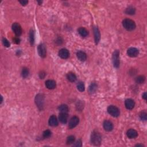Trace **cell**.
<instances>
[{
  "label": "cell",
  "mask_w": 147,
  "mask_h": 147,
  "mask_svg": "<svg viewBox=\"0 0 147 147\" xmlns=\"http://www.w3.org/2000/svg\"><path fill=\"white\" fill-rule=\"evenodd\" d=\"M21 75L24 78H26L29 75V70L27 68H24L22 70V73H21Z\"/></svg>",
  "instance_id": "obj_28"
},
{
  "label": "cell",
  "mask_w": 147,
  "mask_h": 147,
  "mask_svg": "<svg viewBox=\"0 0 147 147\" xmlns=\"http://www.w3.org/2000/svg\"><path fill=\"white\" fill-rule=\"evenodd\" d=\"M59 120L60 122L62 124H66L68 120V114L67 113H60L59 116Z\"/></svg>",
  "instance_id": "obj_17"
},
{
  "label": "cell",
  "mask_w": 147,
  "mask_h": 147,
  "mask_svg": "<svg viewBox=\"0 0 147 147\" xmlns=\"http://www.w3.org/2000/svg\"><path fill=\"white\" fill-rule=\"evenodd\" d=\"M104 128L106 131H108V132H110L113 130V125L112 124V122L110 121L106 120L104 122Z\"/></svg>",
  "instance_id": "obj_11"
},
{
  "label": "cell",
  "mask_w": 147,
  "mask_h": 147,
  "mask_svg": "<svg viewBox=\"0 0 147 147\" xmlns=\"http://www.w3.org/2000/svg\"><path fill=\"white\" fill-rule=\"evenodd\" d=\"M75 138L74 136H70L67 137V141H66V142H67V144L68 145H70L71 144H73V143L75 142Z\"/></svg>",
  "instance_id": "obj_27"
},
{
  "label": "cell",
  "mask_w": 147,
  "mask_h": 147,
  "mask_svg": "<svg viewBox=\"0 0 147 147\" xmlns=\"http://www.w3.org/2000/svg\"><path fill=\"white\" fill-rule=\"evenodd\" d=\"M135 12H136L135 8H133V7H132V6H129V8H128L127 9H126L125 13L128 14V15H134Z\"/></svg>",
  "instance_id": "obj_23"
},
{
  "label": "cell",
  "mask_w": 147,
  "mask_h": 147,
  "mask_svg": "<svg viewBox=\"0 0 147 147\" xmlns=\"http://www.w3.org/2000/svg\"><path fill=\"white\" fill-rule=\"evenodd\" d=\"M69 55H70L69 51L67 50V49L63 48V49H61V50L59 51V56L61 57V58L64 59H67L68 57H69Z\"/></svg>",
  "instance_id": "obj_10"
},
{
  "label": "cell",
  "mask_w": 147,
  "mask_h": 147,
  "mask_svg": "<svg viewBox=\"0 0 147 147\" xmlns=\"http://www.w3.org/2000/svg\"><path fill=\"white\" fill-rule=\"evenodd\" d=\"M19 2H20L22 5H24H24H26L28 3V1H19Z\"/></svg>",
  "instance_id": "obj_34"
},
{
  "label": "cell",
  "mask_w": 147,
  "mask_h": 147,
  "mask_svg": "<svg viewBox=\"0 0 147 147\" xmlns=\"http://www.w3.org/2000/svg\"><path fill=\"white\" fill-rule=\"evenodd\" d=\"M136 146V147H139V146L144 147V145H143V144H137Z\"/></svg>",
  "instance_id": "obj_37"
},
{
  "label": "cell",
  "mask_w": 147,
  "mask_h": 147,
  "mask_svg": "<svg viewBox=\"0 0 147 147\" xmlns=\"http://www.w3.org/2000/svg\"><path fill=\"white\" fill-rule=\"evenodd\" d=\"M44 138H49L51 136V132L50 130H46L43 132V134Z\"/></svg>",
  "instance_id": "obj_30"
},
{
  "label": "cell",
  "mask_w": 147,
  "mask_h": 147,
  "mask_svg": "<svg viewBox=\"0 0 147 147\" xmlns=\"http://www.w3.org/2000/svg\"><path fill=\"white\" fill-rule=\"evenodd\" d=\"M56 82L54 80H47L45 82V86L48 89H54L56 87Z\"/></svg>",
  "instance_id": "obj_16"
},
{
  "label": "cell",
  "mask_w": 147,
  "mask_h": 147,
  "mask_svg": "<svg viewBox=\"0 0 147 147\" xmlns=\"http://www.w3.org/2000/svg\"><path fill=\"white\" fill-rule=\"evenodd\" d=\"M78 32L79 35L83 37H86L87 35H88V31H87L86 29H85V28L83 27H80L78 29Z\"/></svg>",
  "instance_id": "obj_19"
},
{
  "label": "cell",
  "mask_w": 147,
  "mask_h": 147,
  "mask_svg": "<svg viewBox=\"0 0 147 147\" xmlns=\"http://www.w3.org/2000/svg\"><path fill=\"white\" fill-rule=\"evenodd\" d=\"M67 78L68 79V80H69V81H70L71 82H75V80H76V75H75V74H74L73 73H68L67 75Z\"/></svg>",
  "instance_id": "obj_20"
},
{
  "label": "cell",
  "mask_w": 147,
  "mask_h": 147,
  "mask_svg": "<svg viewBox=\"0 0 147 147\" xmlns=\"http://www.w3.org/2000/svg\"><path fill=\"white\" fill-rule=\"evenodd\" d=\"M82 141L80 140H78V141H76V143H75V144H74L73 146L74 147H82Z\"/></svg>",
  "instance_id": "obj_32"
},
{
  "label": "cell",
  "mask_w": 147,
  "mask_h": 147,
  "mask_svg": "<svg viewBox=\"0 0 147 147\" xmlns=\"http://www.w3.org/2000/svg\"><path fill=\"white\" fill-rule=\"evenodd\" d=\"M45 76V73L44 72V71H41L39 74V76L41 79H43Z\"/></svg>",
  "instance_id": "obj_33"
},
{
  "label": "cell",
  "mask_w": 147,
  "mask_h": 147,
  "mask_svg": "<svg viewBox=\"0 0 147 147\" xmlns=\"http://www.w3.org/2000/svg\"><path fill=\"white\" fill-rule=\"evenodd\" d=\"M79 118L76 116H74L72 118L70 119L69 121V127L70 129H73L74 128L76 127L79 124Z\"/></svg>",
  "instance_id": "obj_8"
},
{
  "label": "cell",
  "mask_w": 147,
  "mask_h": 147,
  "mask_svg": "<svg viewBox=\"0 0 147 147\" xmlns=\"http://www.w3.org/2000/svg\"><path fill=\"white\" fill-rule=\"evenodd\" d=\"M143 98L145 99V100H146L147 99V92H144V93L143 94Z\"/></svg>",
  "instance_id": "obj_36"
},
{
  "label": "cell",
  "mask_w": 147,
  "mask_h": 147,
  "mask_svg": "<svg viewBox=\"0 0 147 147\" xmlns=\"http://www.w3.org/2000/svg\"><path fill=\"white\" fill-rule=\"evenodd\" d=\"M97 89V85H96L95 83H92L90 85V86H89V91L90 92V93L92 94L96 92Z\"/></svg>",
  "instance_id": "obj_22"
},
{
  "label": "cell",
  "mask_w": 147,
  "mask_h": 147,
  "mask_svg": "<svg viewBox=\"0 0 147 147\" xmlns=\"http://www.w3.org/2000/svg\"><path fill=\"white\" fill-rule=\"evenodd\" d=\"M2 43L3 45L6 47H10V43L6 38H2Z\"/></svg>",
  "instance_id": "obj_31"
},
{
  "label": "cell",
  "mask_w": 147,
  "mask_h": 147,
  "mask_svg": "<svg viewBox=\"0 0 147 147\" xmlns=\"http://www.w3.org/2000/svg\"><path fill=\"white\" fill-rule=\"evenodd\" d=\"M91 142L94 146H100L102 142V137L100 133L97 131H94L91 135Z\"/></svg>",
  "instance_id": "obj_1"
},
{
  "label": "cell",
  "mask_w": 147,
  "mask_h": 147,
  "mask_svg": "<svg viewBox=\"0 0 147 147\" xmlns=\"http://www.w3.org/2000/svg\"><path fill=\"white\" fill-rule=\"evenodd\" d=\"M122 25L127 31H132L136 28V24L133 21L129 18H126L122 21Z\"/></svg>",
  "instance_id": "obj_2"
},
{
  "label": "cell",
  "mask_w": 147,
  "mask_h": 147,
  "mask_svg": "<svg viewBox=\"0 0 147 147\" xmlns=\"http://www.w3.org/2000/svg\"><path fill=\"white\" fill-rule=\"evenodd\" d=\"M59 110L60 113H67L69 111V108L66 105H61L59 107Z\"/></svg>",
  "instance_id": "obj_21"
},
{
  "label": "cell",
  "mask_w": 147,
  "mask_h": 147,
  "mask_svg": "<svg viewBox=\"0 0 147 147\" xmlns=\"http://www.w3.org/2000/svg\"><path fill=\"white\" fill-rule=\"evenodd\" d=\"M44 97L43 94H38L36 96L35 103L37 106L40 110H42L44 105Z\"/></svg>",
  "instance_id": "obj_3"
},
{
  "label": "cell",
  "mask_w": 147,
  "mask_h": 147,
  "mask_svg": "<svg viewBox=\"0 0 147 147\" xmlns=\"http://www.w3.org/2000/svg\"><path fill=\"white\" fill-rule=\"evenodd\" d=\"M140 118L141 120L146 121L147 119V114L146 111H142L140 114Z\"/></svg>",
  "instance_id": "obj_29"
},
{
  "label": "cell",
  "mask_w": 147,
  "mask_h": 147,
  "mask_svg": "<svg viewBox=\"0 0 147 147\" xmlns=\"http://www.w3.org/2000/svg\"><path fill=\"white\" fill-rule=\"evenodd\" d=\"M94 38H95V42L97 44L99 43L101 38L100 32H99L98 27H95L94 28Z\"/></svg>",
  "instance_id": "obj_14"
},
{
  "label": "cell",
  "mask_w": 147,
  "mask_h": 147,
  "mask_svg": "<svg viewBox=\"0 0 147 147\" xmlns=\"http://www.w3.org/2000/svg\"><path fill=\"white\" fill-rule=\"evenodd\" d=\"M29 41L31 45H34V41H35V33L34 30L31 29L29 33Z\"/></svg>",
  "instance_id": "obj_24"
},
{
  "label": "cell",
  "mask_w": 147,
  "mask_h": 147,
  "mask_svg": "<svg viewBox=\"0 0 147 147\" xmlns=\"http://www.w3.org/2000/svg\"><path fill=\"white\" fill-rule=\"evenodd\" d=\"M78 59L81 62H85L87 59V55L86 53L83 51H78L76 54Z\"/></svg>",
  "instance_id": "obj_18"
},
{
  "label": "cell",
  "mask_w": 147,
  "mask_h": 147,
  "mask_svg": "<svg viewBox=\"0 0 147 147\" xmlns=\"http://www.w3.org/2000/svg\"><path fill=\"white\" fill-rule=\"evenodd\" d=\"M12 29L17 36H20L22 34V28L21 25L17 22H15L12 25Z\"/></svg>",
  "instance_id": "obj_6"
},
{
  "label": "cell",
  "mask_w": 147,
  "mask_h": 147,
  "mask_svg": "<svg viewBox=\"0 0 147 147\" xmlns=\"http://www.w3.org/2000/svg\"><path fill=\"white\" fill-rule=\"evenodd\" d=\"M145 80H146V77L143 75H140V76H137L135 79L136 83L139 84L143 83L145 82Z\"/></svg>",
  "instance_id": "obj_25"
},
{
  "label": "cell",
  "mask_w": 147,
  "mask_h": 147,
  "mask_svg": "<svg viewBox=\"0 0 147 147\" xmlns=\"http://www.w3.org/2000/svg\"><path fill=\"white\" fill-rule=\"evenodd\" d=\"M113 65L115 67L118 68L120 66V52L118 50H116L114 52L113 54Z\"/></svg>",
  "instance_id": "obj_5"
},
{
  "label": "cell",
  "mask_w": 147,
  "mask_h": 147,
  "mask_svg": "<svg viewBox=\"0 0 147 147\" xmlns=\"http://www.w3.org/2000/svg\"><path fill=\"white\" fill-rule=\"evenodd\" d=\"M49 125L51 127H56L58 125V121L57 120V118L55 115H52L50 117V119H49L48 121Z\"/></svg>",
  "instance_id": "obj_15"
},
{
  "label": "cell",
  "mask_w": 147,
  "mask_h": 147,
  "mask_svg": "<svg viewBox=\"0 0 147 147\" xmlns=\"http://www.w3.org/2000/svg\"><path fill=\"white\" fill-rule=\"evenodd\" d=\"M127 54L129 55V56L132 57H135L137 56V55H139V51L137 48H133V47H131L129 48L127 51Z\"/></svg>",
  "instance_id": "obj_9"
},
{
  "label": "cell",
  "mask_w": 147,
  "mask_h": 147,
  "mask_svg": "<svg viewBox=\"0 0 147 147\" xmlns=\"http://www.w3.org/2000/svg\"><path fill=\"white\" fill-rule=\"evenodd\" d=\"M125 107L127 108V109L132 110L134 107L135 103H134V101L132 99H127L125 102Z\"/></svg>",
  "instance_id": "obj_12"
},
{
  "label": "cell",
  "mask_w": 147,
  "mask_h": 147,
  "mask_svg": "<svg viewBox=\"0 0 147 147\" xmlns=\"http://www.w3.org/2000/svg\"><path fill=\"white\" fill-rule=\"evenodd\" d=\"M127 136L128 137L129 139H135L138 136V133L137 132L136 130L133 129H130L127 131Z\"/></svg>",
  "instance_id": "obj_13"
},
{
  "label": "cell",
  "mask_w": 147,
  "mask_h": 147,
  "mask_svg": "<svg viewBox=\"0 0 147 147\" xmlns=\"http://www.w3.org/2000/svg\"><path fill=\"white\" fill-rule=\"evenodd\" d=\"M14 41L16 44H19L20 43V39L18 38H14Z\"/></svg>",
  "instance_id": "obj_35"
},
{
  "label": "cell",
  "mask_w": 147,
  "mask_h": 147,
  "mask_svg": "<svg viewBox=\"0 0 147 147\" xmlns=\"http://www.w3.org/2000/svg\"><path fill=\"white\" fill-rule=\"evenodd\" d=\"M108 112L114 117H118L120 115V111L118 108L113 105L109 106L108 108Z\"/></svg>",
  "instance_id": "obj_4"
},
{
  "label": "cell",
  "mask_w": 147,
  "mask_h": 147,
  "mask_svg": "<svg viewBox=\"0 0 147 147\" xmlns=\"http://www.w3.org/2000/svg\"><path fill=\"white\" fill-rule=\"evenodd\" d=\"M38 53L39 54L40 56L43 57H45L47 55V51L45 47L44 44H40L38 46Z\"/></svg>",
  "instance_id": "obj_7"
},
{
  "label": "cell",
  "mask_w": 147,
  "mask_h": 147,
  "mask_svg": "<svg viewBox=\"0 0 147 147\" xmlns=\"http://www.w3.org/2000/svg\"><path fill=\"white\" fill-rule=\"evenodd\" d=\"M77 89H78V90L80 92H83L85 91V85H84L83 82H79L78 85H77Z\"/></svg>",
  "instance_id": "obj_26"
}]
</instances>
